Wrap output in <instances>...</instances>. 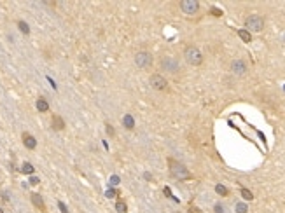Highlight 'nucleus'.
Here are the masks:
<instances>
[{
    "instance_id": "obj_8",
    "label": "nucleus",
    "mask_w": 285,
    "mask_h": 213,
    "mask_svg": "<svg viewBox=\"0 0 285 213\" xmlns=\"http://www.w3.org/2000/svg\"><path fill=\"white\" fill-rule=\"evenodd\" d=\"M247 63H245L243 60H234L233 63H231V72L233 73H236V75H245L247 73Z\"/></svg>"
},
{
    "instance_id": "obj_19",
    "label": "nucleus",
    "mask_w": 285,
    "mask_h": 213,
    "mask_svg": "<svg viewBox=\"0 0 285 213\" xmlns=\"http://www.w3.org/2000/svg\"><path fill=\"white\" fill-rule=\"evenodd\" d=\"M18 26H20V30L23 31L25 35H28V33H30V26H28L25 21H18Z\"/></svg>"
},
{
    "instance_id": "obj_4",
    "label": "nucleus",
    "mask_w": 285,
    "mask_h": 213,
    "mask_svg": "<svg viewBox=\"0 0 285 213\" xmlns=\"http://www.w3.org/2000/svg\"><path fill=\"white\" fill-rule=\"evenodd\" d=\"M151 63H152V54L147 51H140L136 56H135V65L136 67H140V68H147V67H151Z\"/></svg>"
},
{
    "instance_id": "obj_17",
    "label": "nucleus",
    "mask_w": 285,
    "mask_h": 213,
    "mask_svg": "<svg viewBox=\"0 0 285 213\" xmlns=\"http://www.w3.org/2000/svg\"><path fill=\"white\" fill-rule=\"evenodd\" d=\"M234 212H236V213H247V212H248V206H247L245 203H236Z\"/></svg>"
},
{
    "instance_id": "obj_20",
    "label": "nucleus",
    "mask_w": 285,
    "mask_h": 213,
    "mask_svg": "<svg viewBox=\"0 0 285 213\" xmlns=\"http://www.w3.org/2000/svg\"><path fill=\"white\" fill-rule=\"evenodd\" d=\"M242 196H243L245 199H248V201H250V199H254V194L250 192L248 189H242Z\"/></svg>"
},
{
    "instance_id": "obj_24",
    "label": "nucleus",
    "mask_w": 285,
    "mask_h": 213,
    "mask_svg": "<svg viewBox=\"0 0 285 213\" xmlns=\"http://www.w3.org/2000/svg\"><path fill=\"white\" fill-rule=\"evenodd\" d=\"M105 129H107V133H109L110 136H112V135H114V128H112V126H110V124H107V126H105Z\"/></svg>"
},
{
    "instance_id": "obj_29",
    "label": "nucleus",
    "mask_w": 285,
    "mask_h": 213,
    "mask_svg": "<svg viewBox=\"0 0 285 213\" xmlns=\"http://www.w3.org/2000/svg\"><path fill=\"white\" fill-rule=\"evenodd\" d=\"M0 213H4V212H2V208H0Z\"/></svg>"
},
{
    "instance_id": "obj_27",
    "label": "nucleus",
    "mask_w": 285,
    "mask_h": 213,
    "mask_svg": "<svg viewBox=\"0 0 285 213\" xmlns=\"http://www.w3.org/2000/svg\"><path fill=\"white\" fill-rule=\"evenodd\" d=\"M143 178H147V180H152V175H151V173H143Z\"/></svg>"
},
{
    "instance_id": "obj_22",
    "label": "nucleus",
    "mask_w": 285,
    "mask_h": 213,
    "mask_svg": "<svg viewBox=\"0 0 285 213\" xmlns=\"http://www.w3.org/2000/svg\"><path fill=\"white\" fill-rule=\"evenodd\" d=\"M105 196H107L109 199H112V197L117 196V192H116V189H107V191H105Z\"/></svg>"
},
{
    "instance_id": "obj_14",
    "label": "nucleus",
    "mask_w": 285,
    "mask_h": 213,
    "mask_svg": "<svg viewBox=\"0 0 285 213\" xmlns=\"http://www.w3.org/2000/svg\"><path fill=\"white\" fill-rule=\"evenodd\" d=\"M215 192L219 194V196H222V197L229 196V191H227V187H224L222 183H217V185H215Z\"/></svg>"
},
{
    "instance_id": "obj_21",
    "label": "nucleus",
    "mask_w": 285,
    "mask_h": 213,
    "mask_svg": "<svg viewBox=\"0 0 285 213\" xmlns=\"http://www.w3.org/2000/svg\"><path fill=\"white\" fill-rule=\"evenodd\" d=\"M109 182H110V185H112V187H116V185H119V182H121V178H119L117 175H112Z\"/></svg>"
},
{
    "instance_id": "obj_10",
    "label": "nucleus",
    "mask_w": 285,
    "mask_h": 213,
    "mask_svg": "<svg viewBox=\"0 0 285 213\" xmlns=\"http://www.w3.org/2000/svg\"><path fill=\"white\" fill-rule=\"evenodd\" d=\"M32 203L35 204L40 212H46V204H44V199H42L40 194H32Z\"/></svg>"
},
{
    "instance_id": "obj_11",
    "label": "nucleus",
    "mask_w": 285,
    "mask_h": 213,
    "mask_svg": "<svg viewBox=\"0 0 285 213\" xmlns=\"http://www.w3.org/2000/svg\"><path fill=\"white\" fill-rule=\"evenodd\" d=\"M122 126H124L126 129H133V128H135V117H133L131 114H126V115L122 117Z\"/></svg>"
},
{
    "instance_id": "obj_12",
    "label": "nucleus",
    "mask_w": 285,
    "mask_h": 213,
    "mask_svg": "<svg viewBox=\"0 0 285 213\" xmlns=\"http://www.w3.org/2000/svg\"><path fill=\"white\" fill-rule=\"evenodd\" d=\"M52 128H54L56 131H61V129L65 128V121L61 119L60 115H52Z\"/></svg>"
},
{
    "instance_id": "obj_9",
    "label": "nucleus",
    "mask_w": 285,
    "mask_h": 213,
    "mask_svg": "<svg viewBox=\"0 0 285 213\" xmlns=\"http://www.w3.org/2000/svg\"><path fill=\"white\" fill-rule=\"evenodd\" d=\"M21 138H23V143H25V147H26V149H35V147H37V140H35V138H33V136H32L30 133H23V136H21Z\"/></svg>"
},
{
    "instance_id": "obj_28",
    "label": "nucleus",
    "mask_w": 285,
    "mask_h": 213,
    "mask_svg": "<svg viewBox=\"0 0 285 213\" xmlns=\"http://www.w3.org/2000/svg\"><path fill=\"white\" fill-rule=\"evenodd\" d=\"M212 12H214L215 16H220V10H219V9H212Z\"/></svg>"
},
{
    "instance_id": "obj_6",
    "label": "nucleus",
    "mask_w": 285,
    "mask_h": 213,
    "mask_svg": "<svg viewBox=\"0 0 285 213\" xmlns=\"http://www.w3.org/2000/svg\"><path fill=\"white\" fill-rule=\"evenodd\" d=\"M161 68L166 72H170V73H177L178 72V61L175 60V58H172V56H164V58H161Z\"/></svg>"
},
{
    "instance_id": "obj_7",
    "label": "nucleus",
    "mask_w": 285,
    "mask_h": 213,
    "mask_svg": "<svg viewBox=\"0 0 285 213\" xmlns=\"http://www.w3.org/2000/svg\"><path fill=\"white\" fill-rule=\"evenodd\" d=\"M149 82H151V86H152L154 89H158V91H163V89H166V86H168L166 79H164L163 75H159V73H154V75H151Z\"/></svg>"
},
{
    "instance_id": "obj_26",
    "label": "nucleus",
    "mask_w": 285,
    "mask_h": 213,
    "mask_svg": "<svg viewBox=\"0 0 285 213\" xmlns=\"http://www.w3.org/2000/svg\"><path fill=\"white\" fill-rule=\"evenodd\" d=\"M30 183H32V185H35V183H39V178H37V176H32V178H30Z\"/></svg>"
},
{
    "instance_id": "obj_18",
    "label": "nucleus",
    "mask_w": 285,
    "mask_h": 213,
    "mask_svg": "<svg viewBox=\"0 0 285 213\" xmlns=\"http://www.w3.org/2000/svg\"><path fill=\"white\" fill-rule=\"evenodd\" d=\"M116 210H117V212H119V213H126V212H128V208H126V203L119 199V201L116 203Z\"/></svg>"
},
{
    "instance_id": "obj_25",
    "label": "nucleus",
    "mask_w": 285,
    "mask_h": 213,
    "mask_svg": "<svg viewBox=\"0 0 285 213\" xmlns=\"http://www.w3.org/2000/svg\"><path fill=\"white\" fill-rule=\"evenodd\" d=\"M215 213H224V210H222L220 204H215Z\"/></svg>"
},
{
    "instance_id": "obj_3",
    "label": "nucleus",
    "mask_w": 285,
    "mask_h": 213,
    "mask_svg": "<svg viewBox=\"0 0 285 213\" xmlns=\"http://www.w3.org/2000/svg\"><path fill=\"white\" fill-rule=\"evenodd\" d=\"M245 26H247V31H261L264 28V19L257 14H250L245 19Z\"/></svg>"
},
{
    "instance_id": "obj_13",
    "label": "nucleus",
    "mask_w": 285,
    "mask_h": 213,
    "mask_svg": "<svg viewBox=\"0 0 285 213\" xmlns=\"http://www.w3.org/2000/svg\"><path fill=\"white\" fill-rule=\"evenodd\" d=\"M35 107H37V110L39 112H47L49 110V103L46 102L44 98H39V100L35 102Z\"/></svg>"
},
{
    "instance_id": "obj_15",
    "label": "nucleus",
    "mask_w": 285,
    "mask_h": 213,
    "mask_svg": "<svg viewBox=\"0 0 285 213\" xmlns=\"http://www.w3.org/2000/svg\"><path fill=\"white\" fill-rule=\"evenodd\" d=\"M238 35H240V39H242L243 42H250V40H252L250 31H247V30H238Z\"/></svg>"
},
{
    "instance_id": "obj_16",
    "label": "nucleus",
    "mask_w": 285,
    "mask_h": 213,
    "mask_svg": "<svg viewBox=\"0 0 285 213\" xmlns=\"http://www.w3.org/2000/svg\"><path fill=\"white\" fill-rule=\"evenodd\" d=\"M33 170H35V168L32 166L30 162H25V164L21 166V173H25V175H32V173H33Z\"/></svg>"
},
{
    "instance_id": "obj_1",
    "label": "nucleus",
    "mask_w": 285,
    "mask_h": 213,
    "mask_svg": "<svg viewBox=\"0 0 285 213\" xmlns=\"http://www.w3.org/2000/svg\"><path fill=\"white\" fill-rule=\"evenodd\" d=\"M184 58H185V61H187L189 65H193V67H200V65L203 63V54H201V51H200L198 47H194V46L185 47Z\"/></svg>"
},
{
    "instance_id": "obj_5",
    "label": "nucleus",
    "mask_w": 285,
    "mask_h": 213,
    "mask_svg": "<svg viewBox=\"0 0 285 213\" xmlns=\"http://www.w3.org/2000/svg\"><path fill=\"white\" fill-rule=\"evenodd\" d=\"M180 9H182L184 14L193 16V14H196L200 10V2L198 0H182L180 2Z\"/></svg>"
},
{
    "instance_id": "obj_2",
    "label": "nucleus",
    "mask_w": 285,
    "mask_h": 213,
    "mask_svg": "<svg viewBox=\"0 0 285 213\" xmlns=\"http://www.w3.org/2000/svg\"><path fill=\"white\" fill-rule=\"evenodd\" d=\"M170 173L177 180H191V173H189V170L184 166L182 162L170 161Z\"/></svg>"
},
{
    "instance_id": "obj_23",
    "label": "nucleus",
    "mask_w": 285,
    "mask_h": 213,
    "mask_svg": "<svg viewBox=\"0 0 285 213\" xmlns=\"http://www.w3.org/2000/svg\"><path fill=\"white\" fill-rule=\"evenodd\" d=\"M58 208H60V210H61V213H68V210H67V206H65V204L61 203V201H60V203H58Z\"/></svg>"
}]
</instances>
